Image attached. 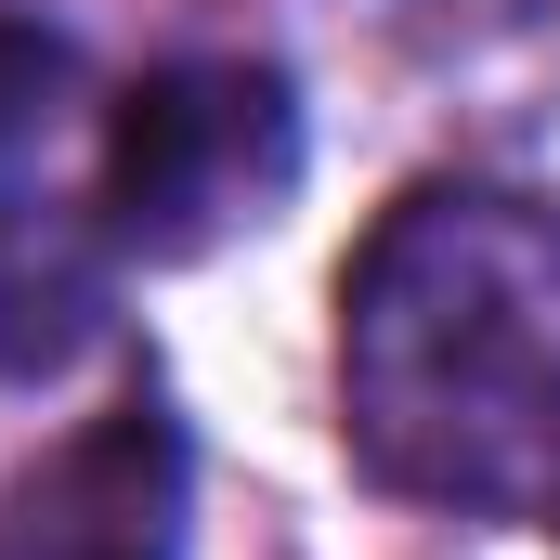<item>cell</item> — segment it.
Here are the masks:
<instances>
[{"label": "cell", "instance_id": "obj_1", "mask_svg": "<svg viewBox=\"0 0 560 560\" xmlns=\"http://www.w3.org/2000/svg\"><path fill=\"white\" fill-rule=\"evenodd\" d=\"M339 430L352 456L482 522L560 509V209L495 183H418L339 275Z\"/></svg>", "mask_w": 560, "mask_h": 560}, {"label": "cell", "instance_id": "obj_2", "mask_svg": "<svg viewBox=\"0 0 560 560\" xmlns=\"http://www.w3.org/2000/svg\"><path fill=\"white\" fill-rule=\"evenodd\" d=\"M300 183V105L275 66H156L105 118V222L143 261H196L248 222H275Z\"/></svg>", "mask_w": 560, "mask_h": 560}, {"label": "cell", "instance_id": "obj_3", "mask_svg": "<svg viewBox=\"0 0 560 560\" xmlns=\"http://www.w3.org/2000/svg\"><path fill=\"white\" fill-rule=\"evenodd\" d=\"M0 560H183V443L156 405H118L92 443H66L13 509Z\"/></svg>", "mask_w": 560, "mask_h": 560}]
</instances>
